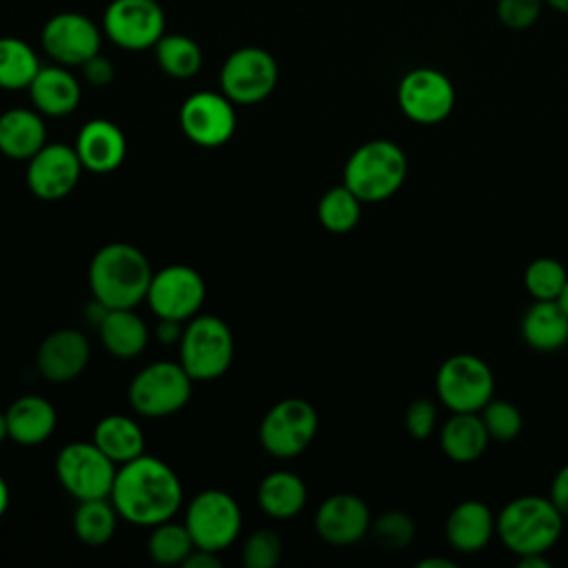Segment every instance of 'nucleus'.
Here are the masks:
<instances>
[{
	"instance_id": "1",
	"label": "nucleus",
	"mask_w": 568,
	"mask_h": 568,
	"mask_svg": "<svg viewBox=\"0 0 568 568\" xmlns=\"http://www.w3.org/2000/svg\"><path fill=\"white\" fill-rule=\"evenodd\" d=\"M109 499L120 519L151 528L180 510L182 484L166 462L142 453L118 466Z\"/></svg>"
},
{
	"instance_id": "2",
	"label": "nucleus",
	"mask_w": 568,
	"mask_h": 568,
	"mask_svg": "<svg viewBox=\"0 0 568 568\" xmlns=\"http://www.w3.org/2000/svg\"><path fill=\"white\" fill-rule=\"evenodd\" d=\"M153 277L149 257L129 242H111L89 264V288L104 308H135L146 300Z\"/></svg>"
},
{
	"instance_id": "3",
	"label": "nucleus",
	"mask_w": 568,
	"mask_h": 568,
	"mask_svg": "<svg viewBox=\"0 0 568 568\" xmlns=\"http://www.w3.org/2000/svg\"><path fill=\"white\" fill-rule=\"evenodd\" d=\"M564 515L544 495H519L497 513V537L515 555H546L561 537Z\"/></svg>"
},
{
	"instance_id": "4",
	"label": "nucleus",
	"mask_w": 568,
	"mask_h": 568,
	"mask_svg": "<svg viewBox=\"0 0 568 568\" xmlns=\"http://www.w3.org/2000/svg\"><path fill=\"white\" fill-rule=\"evenodd\" d=\"M408 158L393 140H368L359 144L344 164V184L364 202L390 200L406 182Z\"/></svg>"
},
{
	"instance_id": "5",
	"label": "nucleus",
	"mask_w": 568,
	"mask_h": 568,
	"mask_svg": "<svg viewBox=\"0 0 568 568\" xmlns=\"http://www.w3.org/2000/svg\"><path fill=\"white\" fill-rule=\"evenodd\" d=\"M178 348V362L193 377V382H211L229 371L235 342L229 324L222 317L197 313L184 322Z\"/></svg>"
},
{
	"instance_id": "6",
	"label": "nucleus",
	"mask_w": 568,
	"mask_h": 568,
	"mask_svg": "<svg viewBox=\"0 0 568 568\" xmlns=\"http://www.w3.org/2000/svg\"><path fill=\"white\" fill-rule=\"evenodd\" d=\"M435 393L450 413H479L493 399L495 375L479 355L455 353L439 364Z\"/></svg>"
},
{
	"instance_id": "7",
	"label": "nucleus",
	"mask_w": 568,
	"mask_h": 568,
	"mask_svg": "<svg viewBox=\"0 0 568 568\" xmlns=\"http://www.w3.org/2000/svg\"><path fill=\"white\" fill-rule=\"evenodd\" d=\"M193 393V377L180 362H153L129 384V404L138 415L166 417L182 410Z\"/></svg>"
},
{
	"instance_id": "8",
	"label": "nucleus",
	"mask_w": 568,
	"mask_h": 568,
	"mask_svg": "<svg viewBox=\"0 0 568 568\" xmlns=\"http://www.w3.org/2000/svg\"><path fill=\"white\" fill-rule=\"evenodd\" d=\"M184 526L191 532L195 548L222 552L240 537L242 508L226 490L209 488L189 501Z\"/></svg>"
},
{
	"instance_id": "9",
	"label": "nucleus",
	"mask_w": 568,
	"mask_h": 568,
	"mask_svg": "<svg viewBox=\"0 0 568 568\" xmlns=\"http://www.w3.org/2000/svg\"><path fill=\"white\" fill-rule=\"evenodd\" d=\"M317 426V410L311 402L302 397H286L266 410L257 435L268 455L291 459L311 446Z\"/></svg>"
},
{
	"instance_id": "10",
	"label": "nucleus",
	"mask_w": 568,
	"mask_h": 568,
	"mask_svg": "<svg viewBox=\"0 0 568 568\" xmlns=\"http://www.w3.org/2000/svg\"><path fill=\"white\" fill-rule=\"evenodd\" d=\"M118 464H113L93 442H71L55 455V477L78 501L109 497Z\"/></svg>"
},
{
	"instance_id": "11",
	"label": "nucleus",
	"mask_w": 568,
	"mask_h": 568,
	"mask_svg": "<svg viewBox=\"0 0 568 568\" xmlns=\"http://www.w3.org/2000/svg\"><path fill=\"white\" fill-rule=\"evenodd\" d=\"M277 62L260 47H240L222 64L220 89L235 104H255L277 84Z\"/></svg>"
},
{
	"instance_id": "12",
	"label": "nucleus",
	"mask_w": 568,
	"mask_h": 568,
	"mask_svg": "<svg viewBox=\"0 0 568 568\" xmlns=\"http://www.w3.org/2000/svg\"><path fill=\"white\" fill-rule=\"evenodd\" d=\"M204 297V277L193 266L169 264L160 271H153L144 302L158 320L166 317L186 322L200 313Z\"/></svg>"
},
{
	"instance_id": "13",
	"label": "nucleus",
	"mask_w": 568,
	"mask_h": 568,
	"mask_svg": "<svg viewBox=\"0 0 568 568\" xmlns=\"http://www.w3.org/2000/svg\"><path fill=\"white\" fill-rule=\"evenodd\" d=\"M182 133L202 149H217L226 144L237 126L235 102L222 91L191 93L178 113Z\"/></svg>"
},
{
	"instance_id": "14",
	"label": "nucleus",
	"mask_w": 568,
	"mask_h": 568,
	"mask_svg": "<svg viewBox=\"0 0 568 568\" xmlns=\"http://www.w3.org/2000/svg\"><path fill=\"white\" fill-rule=\"evenodd\" d=\"M397 104L417 124H439L455 106V87L442 71L419 67L399 80Z\"/></svg>"
},
{
	"instance_id": "15",
	"label": "nucleus",
	"mask_w": 568,
	"mask_h": 568,
	"mask_svg": "<svg viewBox=\"0 0 568 568\" xmlns=\"http://www.w3.org/2000/svg\"><path fill=\"white\" fill-rule=\"evenodd\" d=\"M102 29L120 49L144 51L164 36V11L158 0H113L104 9Z\"/></svg>"
},
{
	"instance_id": "16",
	"label": "nucleus",
	"mask_w": 568,
	"mask_h": 568,
	"mask_svg": "<svg viewBox=\"0 0 568 568\" xmlns=\"http://www.w3.org/2000/svg\"><path fill=\"white\" fill-rule=\"evenodd\" d=\"M42 49L51 60L64 67H82L89 58L100 53L102 33L98 24L75 11H62L42 27Z\"/></svg>"
},
{
	"instance_id": "17",
	"label": "nucleus",
	"mask_w": 568,
	"mask_h": 568,
	"mask_svg": "<svg viewBox=\"0 0 568 568\" xmlns=\"http://www.w3.org/2000/svg\"><path fill=\"white\" fill-rule=\"evenodd\" d=\"M82 169L73 146L47 142L31 160H27V186L38 200L58 202L78 186Z\"/></svg>"
},
{
	"instance_id": "18",
	"label": "nucleus",
	"mask_w": 568,
	"mask_h": 568,
	"mask_svg": "<svg viewBox=\"0 0 568 568\" xmlns=\"http://www.w3.org/2000/svg\"><path fill=\"white\" fill-rule=\"evenodd\" d=\"M368 504L355 493H335L315 510V532L331 546H351L371 530Z\"/></svg>"
},
{
	"instance_id": "19",
	"label": "nucleus",
	"mask_w": 568,
	"mask_h": 568,
	"mask_svg": "<svg viewBox=\"0 0 568 568\" xmlns=\"http://www.w3.org/2000/svg\"><path fill=\"white\" fill-rule=\"evenodd\" d=\"M91 357L89 339L78 328H58L49 333L36 353L38 373L53 382L64 384L82 375Z\"/></svg>"
},
{
	"instance_id": "20",
	"label": "nucleus",
	"mask_w": 568,
	"mask_h": 568,
	"mask_svg": "<svg viewBox=\"0 0 568 568\" xmlns=\"http://www.w3.org/2000/svg\"><path fill=\"white\" fill-rule=\"evenodd\" d=\"M73 149L87 171L111 173L124 162L126 138L115 122L93 118L78 131Z\"/></svg>"
},
{
	"instance_id": "21",
	"label": "nucleus",
	"mask_w": 568,
	"mask_h": 568,
	"mask_svg": "<svg viewBox=\"0 0 568 568\" xmlns=\"http://www.w3.org/2000/svg\"><path fill=\"white\" fill-rule=\"evenodd\" d=\"M444 532L453 550L475 555L497 535V515L479 499H464L448 513Z\"/></svg>"
},
{
	"instance_id": "22",
	"label": "nucleus",
	"mask_w": 568,
	"mask_h": 568,
	"mask_svg": "<svg viewBox=\"0 0 568 568\" xmlns=\"http://www.w3.org/2000/svg\"><path fill=\"white\" fill-rule=\"evenodd\" d=\"M29 95L42 115L62 118L78 109L82 89L78 78L64 64H49L40 67L33 82L29 84Z\"/></svg>"
},
{
	"instance_id": "23",
	"label": "nucleus",
	"mask_w": 568,
	"mask_h": 568,
	"mask_svg": "<svg viewBox=\"0 0 568 568\" xmlns=\"http://www.w3.org/2000/svg\"><path fill=\"white\" fill-rule=\"evenodd\" d=\"M9 439L20 446H38L47 442L58 424L53 404L42 395H22L7 410Z\"/></svg>"
},
{
	"instance_id": "24",
	"label": "nucleus",
	"mask_w": 568,
	"mask_h": 568,
	"mask_svg": "<svg viewBox=\"0 0 568 568\" xmlns=\"http://www.w3.org/2000/svg\"><path fill=\"white\" fill-rule=\"evenodd\" d=\"M47 144V124L40 111L9 109L0 113V153L9 160H31Z\"/></svg>"
},
{
	"instance_id": "25",
	"label": "nucleus",
	"mask_w": 568,
	"mask_h": 568,
	"mask_svg": "<svg viewBox=\"0 0 568 568\" xmlns=\"http://www.w3.org/2000/svg\"><path fill=\"white\" fill-rule=\"evenodd\" d=\"M490 442L479 413H450L439 430V448L455 464L477 462Z\"/></svg>"
},
{
	"instance_id": "26",
	"label": "nucleus",
	"mask_w": 568,
	"mask_h": 568,
	"mask_svg": "<svg viewBox=\"0 0 568 568\" xmlns=\"http://www.w3.org/2000/svg\"><path fill=\"white\" fill-rule=\"evenodd\" d=\"M524 342L539 351L552 353L568 344V315L557 300H535L521 317Z\"/></svg>"
},
{
	"instance_id": "27",
	"label": "nucleus",
	"mask_w": 568,
	"mask_h": 568,
	"mask_svg": "<svg viewBox=\"0 0 568 568\" xmlns=\"http://www.w3.org/2000/svg\"><path fill=\"white\" fill-rule=\"evenodd\" d=\"M98 331L102 346L118 359H133L149 344V326L135 308H106Z\"/></svg>"
},
{
	"instance_id": "28",
	"label": "nucleus",
	"mask_w": 568,
	"mask_h": 568,
	"mask_svg": "<svg viewBox=\"0 0 568 568\" xmlns=\"http://www.w3.org/2000/svg\"><path fill=\"white\" fill-rule=\"evenodd\" d=\"M306 484L291 470H273L257 486V504L273 519H293L306 506Z\"/></svg>"
},
{
	"instance_id": "29",
	"label": "nucleus",
	"mask_w": 568,
	"mask_h": 568,
	"mask_svg": "<svg viewBox=\"0 0 568 568\" xmlns=\"http://www.w3.org/2000/svg\"><path fill=\"white\" fill-rule=\"evenodd\" d=\"M91 442L118 466L144 453V433L138 422L126 415H104L95 424Z\"/></svg>"
},
{
	"instance_id": "30",
	"label": "nucleus",
	"mask_w": 568,
	"mask_h": 568,
	"mask_svg": "<svg viewBox=\"0 0 568 568\" xmlns=\"http://www.w3.org/2000/svg\"><path fill=\"white\" fill-rule=\"evenodd\" d=\"M118 510L109 497L82 499L73 513V532L87 546H104L118 528Z\"/></svg>"
},
{
	"instance_id": "31",
	"label": "nucleus",
	"mask_w": 568,
	"mask_h": 568,
	"mask_svg": "<svg viewBox=\"0 0 568 568\" xmlns=\"http://www.w3.org/2000/svg\"><path fill=\"white\" fill-rule=\"evenodd\" d=\"M40 71L38 53L20 38H0V89L20 91L29 89Z\"/></svg>"
},
{
	"instance_id": "32",
	"label": "nucleus",
	"mask_w": 568,
	"mask_h": 568,
	"mask_svg": "<svg viewBox=\"0 0 568 568\" xmlns=\"http://www.w3.org/2000/svg\"><path fill=\"white\" fill-rule=\"evenodd\" d=\"M362 200L342 182L331 186L317 202V220L320 224L335 235L351 233L362 217Z\"/></svg>"
},
{
	"instance_id": "33",
	"label": "nucleus",
	"mask_w": 568,
	"mask_h": 568,
	"mask_svg": "<svg viewBox=\"0 0 568 568\" xmlns=\"http://www.w3.org/2000/svg\"><path fill=\"white\" fill-rule=\"evenodd\" d=\"M155 60L160 69L178 80L193 78L202 67V49L200 44L182 33H164L155 42Z\"/></svg>"
},
{
	"instance_id": "34",
	"label": "nucleus",
	"mask_w": 568,
	"mask_h": 568,
	"mask_svg": "<svg viewBox=\"0 0 568 568\" xmlns=\"http://www.w3.org/2000/svg\"><path fill=\"white\" fill-rule=\"evenodd\" d=\"M193 548L195 544L184 521L178 524L173 519H166L162 524L151 526V535L146 539V552L155 564L182 566Z\"/></svg>"
},
{
	"instance_id": "35",
	"label": "nucleus",
	"mask_w": 568,
	"mask_h": 568,
	"mask_svg": "<svg viewBox=\"0 0 568 568\" xmlns=\"http://www.w3.org/2000/svg\"><path fill=\"white\" fill-rule=\"evenodd\" d=\"M566 280L568 271L555 257H537L524 268V288L532 300H557Z\"/></svg>"
},
{
	"instance_id": "36",
	"label": "nucleus",
	"mask_w": 568,
	"mask_h": 568,
	"mask_svg": "<svg viewBox=\"0 0 568 568\" xmlns=\"http://www.w3.org/2000/svg\"><path fill=\"white\" fill-rule=\"evenodd\" d=\"M373 539L388 550H402L406 548L417 532L415 519L406 513V510H384L379 513L373 521H371V530Z\"/></svg>"
},
{
	"instance_id": "37",
	"label": "nucleus",
	"mask_w": 568,
	"mask_h": 568,
	"mask_svg": "<svg viewBox=\"0 0 568 568\" xmlns=\"http://www.w3.org/2000/svg\"><path fill=\"white\" fill-rule=\"evenodd\" d=\"M481 422L493 442H510L524 428V417L519 408L508 399H490L481 410Z\"/></svg>"
},
{
	"instance_id": "38",
	"label": "nucleus",
	"mask_w": 568,
	"mask_h": 568,
	"mask_svg": "<svg viewBox=\"0 0 568 568\" xmlns=\"http://www.w3.org/2000/svg\"><path fill=\"white\" fill-rule=\"evenodd\" d=\"M282 539L271 528L253 530L242 544V564L246 568H275L282 559Z\"/></svg>"
},
{
	"instance_id": "39",
	"label": "nucleus",
	"mask_w": 568,
	"mask_h": 568,
	"mask_svg": "<svg viewBox=\"0 0 568 568\" xmlns=\"http://www.w3.org/2000/svg\"><path fill=\"white\" fill-rule=\"evenodd\" d=\"M544 0H497V16L504 27L521 31L537 22Z\"/></svg>"
},
{
	"instance_id": "40",
	"label": "nucleus",
	"mask_w": 568,
	"mask_h": 568,
	"mask_svg": "<svg viewBox=\"0 0 568 568\" xmlns=\"http://www.w3.org/2000/svg\"><path fill=\"white\" fill-rule=\"evenodd\" d=\"M406 433L415 439H426L437 426V406L430 399H415L408 404L404 415Z\"/></svg>"
},
{
	"instance_id": "41",
	"label": "nucleus",
	"mask_w": 568,
	"mask_h": 568,
	"mask_svg": "<svg viewBox=\"0 0 568 568\" xmlns=\"http://www.w3.org/2000/svg\"><path fill=\"white\" fill-rule=\"evenodd\" d=\"M82 73H84V80L93 87H106L113 75H115V69L111 64L109 58H104L102 53H95L93 58H89L84 64H82Z\"/></svg>"
},
{
	"instance_id": "42",
	"label": "nucleus",
	"mask_w": 568,
	"mask_h": 568,
	"mask_svg": "<svg viewBox=\"0 0 568 568\" xmlns=\"http://www.w3.org/2000/svg\"><path fill=\"white\" fill-rule=\"evenodd\" d=\"M550 501L557 506V510L568 519V464L557 470V475L550 481Z\"/></svg>"
},
{
	"instance_id": "43",
	"label": "nucleus",
	"mask_w": 568,
	"mask_h": 568,
	"mask_svg": "<svg viewBox=\"0 0 568 568\" xmlns=\"http://www.w3.org/2000/svg\"><path fill=\"white\" fill-rule=\"evenodd\" d=\"M182 331H184V322H180V320L160 317L155 324V337L162 344H178L182 337Z\"/></svg>"
},
{
	"instance_id": "44",
	"label": "nucleus",
	"mask_w": 568,
	"mask_h": 568,
	"mask_svg": "<svg viewBox=\"0 0 568 568\" xmlns=\"http://www.w3.org/2000/svg\"><path fill=\"white\" fill-rule=\"evenodd\" d=\"M220 564H222L220 552L204 550V548H193L182 566L184 568H217Z\"/></svg>"
},
{
	"instance_id": "45",
	"label": "nucleus",
	"mask_w": 568,
	"mask_h": 568,
	"mask_svg": "<svg viewBox=\"0 0 568 568\" xmlns=\"http://www.w3.org/2000/svg\"><path fill=\"white\" fill-rule=\"evenodd\" d=\"M517 564L521 568H548L550 566V561L541 552L539 555H521V557H517Z\"/></svg>"
},
{
	"instance_id": "46",
	"label": "nucleus",
	"mask_w": 568,
	"mask_h": 568,
	"mask_svg": "<svg viewBox=\"0 0 568 568\" xmlns=\"http://www.w3.org/2000/svg\"><path fill=\"white\" fill-rule=\"evenodd\" d=\"M417 568H455V561L446 557H424L417 561Z\"/></svg>"
},
{
	"instance_id": "47",
	"label": "nucleus",
	"mask_w": 568,
	"mask_h": 568,
	"mask_svg": "<svg viewBox=\"0 0 568 568\" xmlns=\"http://www.w3.org/2000/svg\"><path fill=\"white\" fill-rule=\"evenodd\" d=\"M9 499H11L9 484H7V479L0 475V517L7 513V508H9Z\"/></svg>"
},
{
	"instance_id": "48",
	"label": "nucleus",
	"mask_w": 568,
	"mask_h": 568,
	"mask_svg": "<svg viewBox=\"0 0 568 568\" xmlns=\"http://www.w3.org/2000/svg\"><path fill=\"white\" fill-rule=\"evenodd\" d=\"M544 2H548L559 13H568V0H544Z\"/></svg>"
},
{
	"instance_id": "49",
	"label": "nucleus",
	"mask_w": 568,
	"mask_h": 568,
	"mask_svg": "<svg viewBox=\"0 0 568 568\" xmlns=\"http://www.w3.org/2000/svg\"><path fill=\"white\" fill-rule=\"evenodd\" d=\"M557 302H559V306L564 308V313L568 315V280H566V286H564V291H561V295L557 297Z\"/></svg>"
},
{
	"instance_id": "50",
	"label": "nucleus",
	"mask_w": 568,
	"mask_h": 568,
	"mask_svg": "<svg viewBox=\"0 0 568 568\" xmlns=\"http://www.w3.org/2000/svg\"><path fill=\"white\" fill-rule=\"evenodd\" d=\"M9 437V430H7V415L0 410V444Z\"/></svg>"
}]
</instances>
